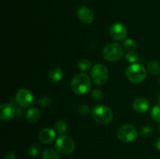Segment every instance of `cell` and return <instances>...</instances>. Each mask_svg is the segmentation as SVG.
Wrapping results in <instances>:
<instances>
[{"label":"cell","instance_id":"603a6c76","mask_svg":"<svg viewBox=\"0 0 160 159\" xmlns=\"http://www.w3.org/2000/svg\"><path fill=\"white\" fill-rule=\"evenodd\" d=\"M38 104L42 107H48L51 104V99L48 96H41L38 100Z\"/></svg>","mask_w":160,"mask_h":159},{"label":"cell","instance_id":"30bf717a","mask_svg":"<svg viewBox=\"0 0 160 159\" xmlns=\"http://www.w3.org/2000/svg\"><path fill=\"white\" fill-rule=\"evenodd\" d=\"M16 114V108L12 104L6 103L0 106V118L3 121H9L14 118Z\"/></svg>","mask_w":160,"mask_h":159},{"label":"cell","instance_id":"cb8c5ba5","mask_svg":"<svg viewBox=\"0 0 160 159\" xmlns=\"http://www.w3.org/2000/svg\"><path fill=\"white\" fill-rule=\"evenodd\" d=\"M92 98L95 101H99L103 99L104 94H103V92L102 90H98V89H95V90H93L92 91Z\"/></svg>","mask_w":160,"mask_h":159},{"label":"cell","instance_id":"83f0119b","mask_svg":"<svg viewBox=\"0 0 160 159\" xmlns=\"http://www.w3.org/2000/svg\"><path fill=\"white\" fill-rule=\"evenodd\" d=\"M16 153L13 151H8L4 154V159H15Z\"/></svg>","mask_w":160,"mask_h":159},{"label":"cell","instance_id":"d4e9b609","mask_svg":"<svg viewBox=\"0 0 160 159\" xmlns=\"http://www.w3.org/2000/svg\"><path fill=\"white\" fill-rule=\"evenodd\" d=\"M40 150L41 148L39 146H38V145H32L31 147H30L28 151V155L30 157H36L40 153Z\"/></svg>","mask_w":160,"mask_h":159},{"label":"cell","instance_id":"4dcf8cb0","mask_svg":"<svg viewBox=\"0 0 160 159\" xmlns=\"http://www.w3.org/2000/svg\"><path fill=\"white\" fill-rule=\"evenodd\" d=\"M159 132H160V126H159Z\"/></svg>","mask_w":160,"mask_h":159},{"label":"cell","instance_id":"ac0fdd59","mask_svg":"<svg viewBox=\"0 0 160 159\" xmlns=\"http://www.w3.org/2000/svg\"><path fill=\"white\" fill-rule=\"evenodd\" d=\"M67 126L66 124V123L62 120H59V121L56 122V125H55V129H56V132L59 134V135H63L65 133V132L67 131Z\"/></svg>","mask_w":160,"mask_h":159},{"label":"cell","instance_id":"4316f807","mask_svg":"<svg viewBox=\"0 0 160 159\" xmlns=\"http://www.w3.org/2000/svg\"><path fill=\"white\" fill-rule=\"evenodd\" d=\"M78 110H79L80 113L82 114V115H87L90 112V108L87 104H82V105L80 106Z\"/></svg>","mask_w":160,"mask_h":159},{"label":"cell","instance_id":"f546056e","mask_svg":"<svg viewBox=\"0 0 160 159\" xmlns=\"http://www.w3.org/2000/svg\"><path fill=\"white\" fill-rule=\"evenodd\" d=\"M159 103H160V94L159 95Z\"/></svg>","mask_w":160,"mask_h":159},{"label":"cell","instance_id":"8fae6325","mask_svg":"<svg viewBox=\"0 0 160 159\" xmlns=\"http://www.w3.org/2000/svg\"><path fill=\"white\" fill-rule=\"evenodd\" d=\"M78 17L81 22L85 24H90L93 22L95 16L93 12L89 8L86 6H82L78 10Z\"/></svg>","mask_w":160,"mask_h":159},{"label":"cell","instance_id":"1f68e13d","mask_svg":"<svg viewBox=\"0 0 160 159\" xmlns=\"http://www.w3.org/2000/svg\"><path fill=\"white\" fill-rule=\"evenodd\" d=\"M159 84H160V78H159Z\"/></svg>","mask_w":160,"mask_h":159},{"label":"cell","instance_id":"4fadbf2b","mask_svg":"<svg viewBox=\"0 0 160 159\" xmlns=\"http://www.w3.org/2000/svg\"><path fill=\"white\" fill-rule=\"evenodd\" d=\"M56 131L50 128L43 129L39 132V140L43 143H50L53 142L56 139Z\"/></svg>","mask_w":160,"mask_h":159},{"label":"cell","instance_id":"e0dca14e","mask_svg":"<svg viewBox=\"0 0 160 159\" xmlns=\"http://www.w3.org/2000/svg\"><path fill=\"white\" fill-rule=\"evenodd\" d=\"M42 159H59V155L56 151L52 149H45L42 155Z\"/></svg>","mask_w":160,"mask_h":159},{"label":"cell","instance_id":"7a4b0ae2","mask_svg":"<svg viewBox=\"0 0 160 159\" xmlns=\"http://www.w3.org/2000/svg\"><path fill=\"white\" fill-rule=\"evenodd\" d=\"M125 75L129 81L134 84H139L143 82L147 76L146 69L139 63H133L127 67Z\"/></svg>","mask_w":160,"mask_h":159},{"label":"cell","instance_id":"6da1fadb","mask_svg":"<svg viewBox=\"0 0 160 159\" xmlns=\"http://www.w3.org/2000/svg\"><path fill=\"white\" fill-rule=\"evenodd\" d=\"M91 80L86 73H78L72 79L71 89L77 94H85L91 90Z\"/></svg>","mask_w":160,"mask_h":159},{"label":"cell","instance_id":"5bb4252c","mask_svg":"<svg viewBox=\"0 0 160 159\" xmlns=\"http://www.w3.org/2000/svg\"><path fill=\"white\" fill-rule=\"evenodd\" d=\"M63 76V73L61 69L58 68V67H54V68L52 69L49 72H48V77L51 82L56 83L59 82L61 80V79L62 78Z\"/></svg>","mask_w":160,"mask_h":159},{"label":"cell","instance_id":"7c38bea8","mask_svg":"<svg viewBox=\"0 0 160 159\" xmlns=\"http://www.w3.org/2000/svg\"><path fill=\"white\" fill-rule=\"evenodd\" d=\"M150 102L145 98H138L133 102V108L135 112L144 113L149 109Z\"/></svg>","mask_w":160,"mask_h":159},{"label":"cell","instance_id":"f1b7e54d","mask_svg":"<svg viewBox=\"0 0 160 159\" xmlns=\"http://www.w3.org/2000/svg\"><path fill=\"white\" fill-rule=\"evenodd\" d=\"M156 148L158 151H160V137L158 138L156 141Z\"/></svg>","mask_w":160,"mask_h":159},{"label":"cell","instance_id":"ba28073f","mask_svg":"<svg viewBox=\"0 0 160 159\" xmlns=\"http://www.w3.org/2000/svg\"><path fill=\"white\" fill-rule=\"evenodd\" d=\"M16 100L19 105L23 108L30 107L34 102V96L28 89H20L16 94Z\"/></svg>","mask_w":160,"mask_h":159},{"label":"cell","instance_id":"9a60e30c","mask_svg":"<svg viewBox=\"0 0 160 159\" xmlns=\"http://www.w3.org/2000/svg\"><path fill=\"white\" fill-rule=\"evenodd\" d=\"M41 113L39 110L36 108H31L28 109L26 113V118L30 123H34L38 121L40 118Z\"/></svg>","mask_w":160,"mask_h":159},{"label":"cell","instance_id":"8992f818","mask_svg":"<svg viewBox=\"0 0 160 159\" xmlns=\"http://www.w3.org/2000/svg\"><path fill=\"white\" fill-rule=\"evenodd\" d=\"M117 138L123 143H131L138 138V131L131 125H124L117 131Z\"/></svg>","mask_w":160,"mask_h":159},{"label":"cell","instance_id":"3957f363","mask_svg":"<svg viewBox=\"0 0 160 159\" xmlns=\"http://www.w3.org/2000/svg\"><path fill=\"white\" fill-rule=\"evenodd\" d=\"M92 117L95 122L102 125L110 123L113 117L112 110L105 105H97L92 111Z\"/></svg>","mask_w":160,"mask_h":159},{"label":"cell","instance_id":"277c9868","mask_svg":"<svg viewBox=\"0 0 160 159\" xmlns=\"http://www.w3.org/2000/svg\"><path fill=\"white\" fill-rule=\"evenodd\" d=\"M102 55L109 62H117L123 56V48L119 43H109L104 47Z\"/></svg>","mask_w":160,"mask_h":159},{"label":"cell","instance_id":"2e32d148","mask_svg":"<svg viewBox=\"0 0 160 159\" xmlns=\"http://www.w3.org/2000/svg\"><path fill=\"white\" fill-rule=\"evenodd\" d=\"M148 70L152 75H158L160 73V62L157 60H152L147 65Z\"/></svg>","mask_w":160,"mask_h":159},{"label":"cell","instance_id":"44dd1931","mask_svg":"<svg viewBox=\"0 0 160 159\" xmlns=\"http://www.w3.org/2000/svg\"><path fill=\"white\" fill-rule=\"evenodd\" d=\"M78 68L82 71H87V70H90L92 67V63L88 59H81L78 62Z\"/></svg>","mask_w":160,"mask_h":159},{"label":"cell","instance_id":"5b68a950","mask_svg":"<svg viewBox=\"0 0 160 159\" xmlns=\"http://www.w3.org/2000/svg\"><path fill=\"white\" fill-rule=\"evenodd\" d=\"M75 144L71 137L68 136L61 135L56 139V148L60 154L69 155L72 154L74 150Z\"/></svg>","mask_w":160,"mask_h":159},{"label":"cell","instance_id":"7402d4cb","mask_svg":"<svg viewBox=\"0 0 160 159\" xmlns=\"http://www.w3.org/2000/svg\"><path fill=\"white\" fill-rule=\"evenodd\" d=\"M138 58L139 56L137 51H129V52L127 54L125 59H126V60L128 61V62H130V63H134V62L138 59Z\"/></svg>","mask_w":160,"mask_h":159},{"label":"cell","instance_id":"9c48e42d","mask_svg":"<svg viewBox=\"0 0 160 159\" xmlns=\"http://www.w3.org/2000/svg\"><path fill=\"white\" fill-rule=\"evenodd\" d=\"M110 35L116 41H122L127 35V29L124 25L120 23H115L110 27Z\"/></svg>","mask_w":160,"mask_h":159},{"label":"cell","instance_id":"52a82bcc","mask_svg":"<svg viewBox=\"0 0 160 159\" xmlns=\"http://www.w3.org/2000/svg\"><path fill=\"white\" fill-rule=\"evenodd\" d=\"M92 80L98 85H103L106 84L109 77V72L107 68L102 64H96L94 65L91 73Z\"/></svg>","mask_w":160,"mask_h":159},{"label":"cell","instance_id":"d6986e66","mask_svg":"<svg viewBox=\"0 0 160 159\" xmlns=\"http://www.w3.org/2000/svg\"><path fill=\"white\" fill-rule=\"evenodd\" d=\"M152 118L156 123H160V104H156L152 108L151 112Z\"/></svg>","mask_w":160,"mask_h":159},{"label":"cell","instance_id":"ffe728a7","mask_svg":"<svg viewBox=\"0 0 160 159\" xmlns=\"http://www.w3.org/2000/svg\"><path fill=\"white\" fill-rule=\"evenodd\" d=\"M123 48L127 51H135L136 48H137V44H136V42L133 39L128 38L123 42Z\"/></svg>","mask_w":160,"mask_h":159},{"label":"cell","instance_id":"484cf974","mask_svg":"<svg viewBox=\"0 0 160 159\" xmlns=\"http://www.w3.org/2000/svg\"><path fill=\"white\" fill-rule=\"evenodd\" d=\"M153 132H154V129L151 126H144L142 129L141 131V134H142V137H149L151 136H152Z\"/></svg>","mask_w":160,"mask_h":159}]
</instances>
